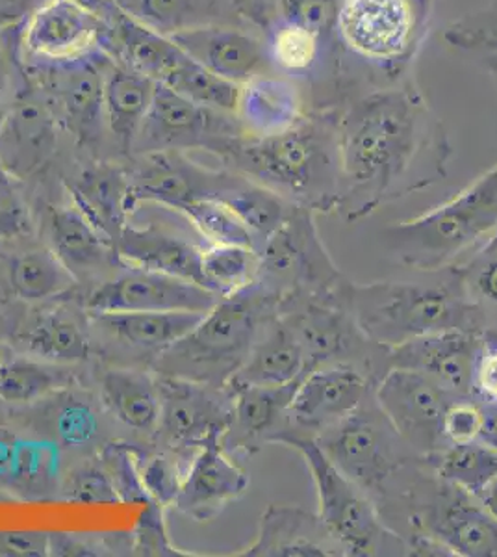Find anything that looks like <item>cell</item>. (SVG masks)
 Instances as JSON below:
<instances>
[{
  "instance_id": "obj_1",
  "label": "cell",
  "mask_w": 497,
  "mask_h": 557,
  "mask_svg": "<svg viewBox=\"0 0 497 557\" xmlns=\"http://www.w3.org/2000/svg\"><path fill=\"white\" fill-rule=\"evenodd\" d=\"M338 214L347 223L440 183L455 157L444 121L412 75L346 97L338 110Z\"/></svg>"
},
{
  "instance_id": "obj_2",
  "label": "cell",
  "mask_w": 497,
  "mask_h": 557,
  "mask_svg": "<svg viewBox=\"0 0 497 557\" xmlns=\"http://www.w3.org/2000/svg\"><path fill=\"white\" fill-rule=\"evenodd\" d=\"M340 107L309 108L284 133L233 139L220 159L228 170L257 181L284 201L315 215L338 214L341 197Z\"/></svg>"
},
{
  "instance_id": "obj_3",
  "label": "cell",
  "mask_w": 497,
  "mask_h": 557,
  "mask_svg": "<svg viewBox=\"0 0 497 557\" xmlns=\"http://www.w3.org/2000/svg\"><path fill=\"white\" fill-rule=\"evenodd\" d=\"M375 506L384 524L407 546L428 537L451 556L497 557L496 520L475 496L438 478L425 457L410 461Z\"/></svg>"
},
{
  "instance_id": "obj_4",
  "label": "cell",
  "mask_w": 497,
  "mask_h": 557,
  "mask_svg": "<svg viewBox=\"0 0 497 557\" xmlns=\"http://www.w3.org/2000/svg\"><path fill=\"white\" fill-rule=\"evenodd\" d=\"M433 275L431 281H351L349 309L359 330L386 349L444 331L483 335L488 322L468 299L455 267Z\"/></svg>"
},
{
  "instance_id": "obj_5",
  "label": "cell",
  "mask_w": 497,
  "mask_h": 557,
  "mask_svg": "<svg viewBox=\"0 0 497 557\" xmlns=\"http://www.w3.org/2000/svg\"><path fill=\"white\" fill-rule=\"evenodd\" d=\"M438 0H341L336 36L360 88L412 75Z\"/></svg>"
},
{
  "instance_id": "obj_6",
  "label": "cell",
  "mask_w": 497,
  "mask_h": 557,
  "mask_svg": "<svg viewBox=\"0 0 497 557\" xmlns=\"http://www.w3.org/2000/svg\"><path fill=\"white\" fill-rule=\"evenodd\" d=\"M497 228V162L464 190L428 212L383 228L384 249L401 267L440 272Z\"/></svg>"
},
{
  "instance_id": "obj_7",
  "label": "cell",
  "mask_w": 497,
  "mask_h": 557,
  "mask_svg": "<svg viewBox=\"0 0 497 557\" xmlns=\"http://www.w3.org/2000/svg\"><path fill=\"white\" fill-rule=\"evenodd\" d=\"M275 314L278 299L259 283L221 298L196 330L160 354L158 370L162 375L227 386Z\"/></svg>"
},
{
  "instance_id": "obj_8",
  "label": "cell",
  "mask_w": 497,
  "mask_h": 557,
  "mask_svg": "<svg viewBox=\"0 0 497 557\" xmlns=\"http://www.w3.org/2000/svg\"><path fill=\"white\" fill-rule=\"evenodd\" d=\"M275 444L302 457L318 494V517L346 557L410 556L403 539L384 524L375 502L328 461L315 438L286 435Z\"/></svg>"
},
{
  "instance_id": "obj_9",
  "label": "cell",
  "mask_w": 497,
  "mask_h": 557,
  "mask_svg": "<svg viewBox=\"0 0 497 557\" xmlns=\"http://www.w3.org/2000/svg\"><path fill=\"white\" fill-rule=\"evenodd\" d=\"M110 52L107 13L86 0H41L15 34L25 71L102 62Z\"/></svg>"
},
{
  "instance_id": "obj_10",
  "label": "cell",
  "mask_w": 497,
  "mask_h": 557,
  "mask_svg": "<svg viewBox=\"0 0 497 557\" xmlns=\"http://www.w3.org/2000/svg\"><path fill=\"white\" fill-rule=\"evenodd\" d=\"M257 251V283L271 292L278 305L286 299L336 296L349 285L323 244L312 210L294 207Z\"/></svg>"
},
{
  "instance_id": "obj_11",
  "label": "cell",
  "mask_w": 497,
  "mask_h": 557,
  "mask_svg": "<svg viewBox=\"0 0 497 557\" xmlns=\"http://www.w3.org/2000/svg\"><path fill=\"white\" fill-rule=\"evenodd\" d=\"M318 446L341 474L357 483L373 502L384 488L418 456L390 424L373 393L364 404L323 431L315 438Z\"/></svg>"
},
{
  "instance_id": "obj_12",
  "label": "cell",
  "mask_w": 497,
  "mask_h": 557,
  "mask_svg": "<svg viewBox=\"0 0 497 557\" xmlns=\"http://www.w3.org/2000/svg\"><path fill=\"white\" fill-rule=\"evenodd\" d=\"M373 398L418 456H435L447 446L444 417L449 404L457 398L427 375L390 368L373 386Z\"/></svg>"
},
{
  "instance_id": "obj_13",
  "label": "cell",
  "mask_w": 497,
  "mask_h": 557,
  "mask_svg": "<svg viewBox=\"0 0 497 557\" xmlns=\"http://www.w3.org/2000/svg\"><path fill=\"white\" fill-rule=\"evenodd\" d=\"M241 134L246 133L236 115L201 107L164 84H158L136 144L146 147V152L207 149L220 157L223 149Z\"/></svg>"
},
{
  "instance_id": "obj_14",
  "label": "cell",
  "mask_w": 497,
  "mask_h": 557,
  "mask_svg": "<svg viewBox=\"0 0 497 557\" xmlns=\"http://www.w3.org/2000/svg\"><path fill=\"white\" fill-rule=\"evenodd\" d=\"M375 381L352 364H323L310 370L297 386L288 411V428L273 438L296 435L318 438L323 431L357 411L373 393Z\"/></svg>"
},
{
  "instance_id": "obj_15",
  "label": "cell",
  "mask_w": 497,
  "mask_h": 557,
  "mask_svg": "<svg viewBox=\"0 0 497 557\" xmlns=\"http://www.w3.org/2000/svg\"><path fill=\"white\" fill-rule=\"evenodd\" d=\"M157 386L160 394L158 428L171 446L199 450L210 438L223 441L233 418V394L227 386L162 374Z\"/></svg>"
},
{
  "instance_id": "obj_16",
  "label": "cell",
  "mask_w": 497,
  "mask_h": 557,
  "mask_svg": "<svg viewBox=\"0 0 497 557\" xmlns=\"http://www.w3.org/2000/svg\"><path fill=\"white\" fill-rule=\"evenodd\" d=\"M221 296L207 286L170 273L126 267V272L108 278L89 294L91 314L136 311L208 312Z\"/></svg>"
},
{
  "instance_id": "obj_17",
  "label": "cell",
  "mask_w": 497,
  "mask_h": 557,
  "mask_svg": "<svg viewBox=\"0 0 497 557\" xmlns=\"http://www.w3.org/2000/svg\"><path fill=\"white\" fill-rule=\"evenodd\" d=\"M104 62H84L57 70L28 71L58 121L70 128L78 144L94 146L104 128Z\"/></svg>"
},
{
  "instance_id": "obj_18",
  "label": "cell",
  "mask_w": 497,
  "mask_h": 557,
  "mask_svg": "<svg viewBox=\"0 0 497 557\" xmlns=\"http://www.w3.org/2000/svg\"><path fill=\"white\" fill-rule=\"evenodd\" d=\"M483 335L444 331L392 348L388 367L414 370L435 381L453 398H473V375Z\"/></svg>"
},
{
  "instance_id": "obj_19",
  "label": "cell",
  "mask_w": 497,
  "mask_h": 557,
  "mask_svg": "<svg viewBox=\"0 0 497 557\" xmlns=\"http://www.w3.org/2000/svg\"><path fill=\"white\" fill-rule=\"evenodd\" d=\"M58 121L44 94L23 91L0 121V165L17 181L39 172L57 151Z\"/></svg>"
},
{
  "instance_id": "obj_20",
  "label": "cell",
  "mask_w": 497,
  "mask_h": 557,
  "mask_svg": "<svg viewBox=\"0 0 497 557\" xmlns=\"http://www.w3.org/2000/svg\"><path fill=\"white\" fill-rule=\"evenodd\" d=\"M128 175L131 214L139 205L152 203L164 209L212 196L221 172L194 164L184 151H147Z\"/></svg>"
},
{
  "instance_id": "obj_21",
  "label": "cell",
  "mask_w": 497,
  "mask_h": 557,
  "mask_svg": "<svg viewBox=\"0 0 497 557\" xmlns=\"http://www.w3.org/2000/svg\"><path fill=\"white\" fill-rule=\"evenodd\" d=\"M189 58L241 86L271 70L262 33L241 25H210L171 34Z\"/></svg>"
},
{
  "instance_id": "obj_22",
  "label": "cell",
  "mask_w": 497,
  "mask_h": 557,
  "mask_svg": "<svg viewBox=\"0 0 497 557\" xmlns=\"http://www.w3.org/2000/svg\"><path fill=\"white\" fill-rule=\"evenodd\" d=\"M249 474L228 457L221 438H210L197 450L184 475L175 506L194 520H212L249 487Z\"/></svg>"
},
{
  "instance_id": "obj_23",
  "label": "cell",
  "mask_w": 497,
  "mask_h": 557,
  "mask_svg": "<svg viewBox=\"0 0 497 557\" xmlns=\"http://www.w3.org/2000/svg\"><path fill=\"white\" fill-rule=\"evenodd\" d=\"M207 244L189 238L188 233L149 222L147 225L125 223L115 242V257L121 264L170 273L204 285L201 255Z\"/></svg>"
},
{
  "instance_id": "obj_24",
  "label": "cell",
  "mask_w": 497,
  "mask_h": 557,
  "mask_svg": "<svg viewBox=\"0 0 497 557\" xmlns=\"http://www.w3.org/2000/svg\"><path fill=\"white\" fill-rule=\"evenodd\" d=\"M301 380L288 385H231L233 418L223 435L227 451H259L288 428V411Z\"/></svg>"
},
{
  "instance_id": "obj_25",
  "label": "cell",
  "mask_w": 497,
  "mask_h": 557,
  "mask_svg": "<svg viewBox=\"0 0 497 557\" xmlns=\"http://www.w3.org/2000/svg\"><path fill=\"white\" fill-rule=\"evenodd\" d=\"M238 556L346 557L318 515L299 506L271 504L260 520L257 539Z\"/></svg>"
},
{
  "instance_id": "obj_26",
  "label": "cell",
  "mask_w": 497,
  "mask_h": 557,
  "mask_svg": "<svg viewBox=\"0 0 497 557\" xmlns=\"http://www.w3.org/2000/svg\"><path fill=\"white\" fill-rule=\"evenodd\" d=\"M309 108V97L301 84L275 71H265L241 84L234 115L246 136L264 138L294 127Z\"/></svg>"
},
{
  "instance_id": "obj_27",
  "label": "cell",
  "mask_w": 497,
  "mask_h": 557,
  "mask_svg": "<svg viewBox=\"0 0 497 557\" xmlns=\"http://www.w3.org/2000/svg\"><path fill=\"white\" fill-rule=\"evenodd\" d=\"M102 10L110 25V51L121 65L162 84L186 58L171 36L147 25L120 2L110 0Z\"/></svg>"
},
{
  "instance_id": "obj_28",
  "label": "cell",
  "mask_w": 497,
  "mask_h": 557,
  "mask_svg": "<svg viewBox=\"0 0 497 557\" xmlns=\"http://www.w3.org/2000/svg\"><path fill=\"white\" fill-rule=\"evenodd\" d=\"M309 361L299 338L281 314L270 318L260 331L251 354L231 385H288L309 374Z\"/></svg>"
},
{
  "instance_id": "obj_29",
  "label": "cell",
  "mask_w": 497,
  "mask_h": 557,
  "mask_svg": "<svg viewBox=\"0 0 497 557\" xmlns=\"http://www.w3.org/2000/svg\"><path fill=\"white\" fill-rule=\"evenodd\" d=\"M157 88L158 83L115 60H110L104 67V123L123 149L136 144L144 121L151 110Z\"/></svg>"
},
{
  "instance_id": "obj_30",
  "label": "cell",
  "mask_w": 497,
  "mask_h": 557,
  "mask_svg": "<svg viewBox=\"0 0 497 557\" xmlns=\"http://www.w3.org/2000/svg\"><path fill=\"white\" fill-rule=\"evenodd\" d=\"M71 203L83 210L95 227L114 246L128 222V175L110 164L84 170L70 186Z\"/></svg>"
},
{
  "instance_id": "obj_31",
  "label": "cell",
  "mask_w": 497,
  "mask_h": 557,
  "mask_svg": "<svg viewBox=\"0 0 497 557\" xmlns=\"http://www.w3.org/2000/svg\"><path fill=\"white\" fill-rule=\"evenodd\" d=\"M47 223L52 251L75 277L117 259L114 246L75 203L52 207Z\"/></svg>"
},
{
  "instance_id": "obj_32",
  "label": "cell",
  "mask_w": 497,
  "mask_h": 557,
  "mask_svg": "<svg viewBox=\"0 0 497 557\" xmlns=\"http://www.w3.org/2000/svg\"><path fill=\"white\" fill-rule=\"evenodd\" d=\"M210 199L220 201L238 215L254 236L257 249L283 225L291 209L296 207L284 201L283 197L270 188L234 170L221 172L220 181L215 184Z\"/></svg>"
},
{
  "instance_id": "obj_33",
  "label": "cell",
  "mask_w": 497,
  "mask_h": 557,
  "mask_svg": "<svg viewBox=\"0 0 497 557\" xmlns=\"http://www.w3.org/2000/svg\"><path fill=\"white\" fill-rule=\"evenodd\" d=\"M207 312L136 311L94 314L102 330L133 348L165 351L202 322Z\"/></svg>"
},
{
  "instance_id": "obj_34",
  "label": "cell",
  "mask_w": 497,
  "mask_h": 557,
  "mask_svg": "<svg viewBox=\"0 0 497 557\" xmlns=\"http://www.w3.org/2000/svg\"><path fill=\"white\" fill-rule=\"evenodd\" d=\"M126 10L167 36L199 26H251L234 0H136Z\"/></svg>"
},
{
  "instance_id": "obj_35",
  "label": "cell",
  "mask_w": 497,
  "mask_h": 557,
  "mask_svg": "<svg viewBox=\"0 0 497 557\" xmlns=\"http://www.w3.org/2000/svg\"><path fill=\"white\" fill-rule=\"evenodd\" d=\"M104 404L120 422L138 431L157 428L160 394L157 381L131 370H110L101 381Z\"/></svg>"
},
{
  "instance_id": "obj_36",
  "label": "cell",
  "mask_w": 497,
  "mask_h": 557,
  "mask_svg": "<svg viewBox=\"0 0 497 557\" xmlns=\"http://www.w3.org/2000/svg\"><path fill=\"white\" fill-rule=\"evenodd\" d=\"M436 475L477 498L497 478V450L483 441L447 444L435 456L425 457Z\"/></svg>"
},
{
  "instance_id": "obj_37",
  "label": "cell",
  "mask_w": 497,
  "mask_h": 557,
  "mask_svg": "<svg viewBox=\"0 0 497 557\" xmlns=\"http://www.w3.org/2000/svg\"><path fill=\"white\" fill-rule=\"evenodd\" d=\"M75 275L47 247L28 249L10 262V286L17 298L44 301L54 298L75 285Z\"/></svg>"
},
{
  "instance_id": "obj_38",
  "label": "cell",
  "mask_w": 497,
  "mask_h": 557,
  "mask_svg": "<svg viewBox=\"0 0 497 557\" xmlns=\"http://www.w3.org/2000/svg\"><path fill=\"white\" fill-rule=\"evenodd\" d=\"M73 375L63 364L15 357L0 362V399L32 404L71 385Z\"/></svg>"
},
{
  "instance_id": "obj_39",
  "label": "cell",
  "mask_w": 497,
  "mask_h": 557,
  "mask_svg": "<svg viewBox=\"0 0 497 557\" xmlns=\"http://www.w3.org/2000/svg\"><path fill=\"white\" fill-rule=\"evenodd\" d=\"M204 285L221 298L246 290L259 278V251L251 246L207 244L201 255Z\"/></svg>"
},
{
  "instance_id": "obj_40",
  "label": "cell",
  "mask_w": 497,
  "mask_h": 557,
  "mask_svg": "<svg viewBox=\"0 0 497 557\" xmlns=\"http://www.w3.org/2000/svg\"><path fill=\"white\" fill-rule=\"evenodd\" d=\"M21 344L30 354L54 364H78L89 359V341L83 327L62 314H49L21 335Z\"/></svg>"
},
{
  "instance_id": "obj_41",
  "label": "cell",
  "mask_w": 497,
  "mask_h": 557,
  "mask_svg": "<svg viewBox=\"0 0 497 557\" xmlns=\"http://www.w3.org/2000/svg\"><path fill=\"white\" fill-rule=\"evenodd\" d=\"M162 84L189 101L227 114L236 112L241 88L239 84L231 83L227 78L207 70L188 54Z\"/></svg>"
},
{
  "instance_id": "obj_42",
  "label": "cell",
  "mask_w": 497,
  "mask_h": 557,
  "mask_svg": "<svg viewBox=\"0 0 497 557\" xmlns=\"http://www.w3.org/2000/svg\"><path fill=\"white\" fill-rule=\"evenodd\" d=\"M453 267L468 299L486 318L488 330L497 327V228Z\"/></svg>"
},
{
  "instance_id": "obj_43",
  "label": "cell",
  "mask_w": 497,
  "mask_h": 557,
  "mask_svg": "<svg viewBox=\"0 0 497 557\" xmlns=\"http://www.w3.org/2000/svg\"><path fill=\"white\" fill-rule=\"evenodd\" d=\"M171 210V209H170ZM176 214L188 220L189 225L196 228L207 244H236V246H251L257 249V240L251 231L244 225L233 210L221 205L215 199L204 197L189 203L176 207Z\"/></svg>"
},
{
  "instance_id": "obj_44",
  "label": "cell",
  "mask_w": 497,
  "mask_h": 557,
  "mask_svg": "<svg viewBox=\"0 0 497 557\" xmlns=\"http://www.w3.org/2000/svg\"><path fill=\"white\" fill-rule=\"evenodd\" d=\"M444 38L457 51L481 57L497 54V0L455 20L447 26Z\"/></svg>"
},
{
  "instance_id": "obj_45",
  "label": "cell",
  "mask_w": 497,
  "mask_h": 557,
  "mask_svg": "<svg viewBox=\"0 0 497 557\" xmlns=\"http://www.w3.org/2000/svg\"><path fill=\"white\" fill-rule=\"evenodd\" d=\"M341 0H277V17L320 34L328 44L340 45L336 20Z\"/></svg>"
},
{
  "instance_id": "obj_46",
  "label": "cell",
  "mask_w": 497,
  "mask_h": 557,
  "mask_svg": "<svg viewBox=\"0 0 497 557\" xmlns=\"http://www.w3.org/2000/svg\"><path fill=\"white\" fill-rule=\"evenodd\" d=\"M30 209L20 190V181L0 165V244L32 235Z\"/></svg>"
},
{
  "instance_id": "obj_47",
  "label": "cell",
  "mask_w": 497,
  "mask_h": 557,
  "mask_svg": "<svg viewBox=\"0 0 497 557\" xmlns=\"http://www.w3.org/2000/svg\"><path fill=\"white\" fill-rule=\"evenodd\" d=\"M134 457L133 450H128L123 444H110L102 451V462L114 483L115 491L120 494L121 502H151L141 482V467Z\"/></svg>"
},
{
  "instance_id": "obj_48",
  "label": "cell",
  "mask_w": 497,
  "mask_h": 557,
  "mask_svg": "<svg viewBox=\"0 0 497 557\" xmlns=\"http://www.w3.org/2000/svg\"><path fill=\"white\" fill-rule=\"evenodd\" d=\"M483 430V409L475 398H457L444 417V438L447 444L472 443Z\"/></svg>"
},
{
  "instance_id": "obj_49",
  "label": "cell",
  "mask_w": 497,
  "mask_h": 557,
  "mask_svg": "<svg viewBox=\"0 0 497 557\" xmlns=\"http://www.w3.org/2000/svg\"><path fill=\"white\" fill-rule=\"evenodd\" d=\"M184 478L178 474L175 462L164 456L151 457L141 467V482L151 502L158 506L175 504Z\"/></svg>"
},
{
  "instance_id": "obj_50",
  "label": "cell",
  "mask_w": 497,
  "mask_h": 557,
  "mask_svg": "<svg viewBox=\"0 0 497 557\" xmlns=\"http://www.w3.org/2000/svg\"><path fill=\"white\" fill-rule=\"evenodd\" d=\"M67 500L76 504H120L121 498L104 469H84L71 478Z\"/></svg>"
},
{
  "instance_id": "obj_51",
  "label": "cell",
  "mask_w": 497,
  "mask_h": 557,
  "mask_svg": "<svg viewBox=\"0 0 497 557\" xmlns=\"http://www.w3.org/2000/svg\"><path fill=\"white\" fill-rule=\"evenodd\" d=\"M473 398L497 404V327L483 333L473 375Z\"/></svg>"
},
{
  "instance_id": "obj_52",
  "label": "cell",
  "mask_w": 497,
  "mask_h": 557,
  "mask_svg": "<svg viewBox=\"0 0 497 557\" xmlns=\"http://www.w3.org/2000/svg\"><path fill=\"white\" fill-rule=\"evenodd\" d=\"M162 506L149 502L146 513L141 515L136 532V550L141 556H178L165 537L162 522Z\"/></svg>"
},
{
  "instance_id": "obj_53",
  "label": "cell",
  "mask_w": 497,
  "mask_h": 557,
  "mask_svg": "<svg viewBox=\"0 0 497 557\" xmlns=\"http://www.w3.org/2000/svg\"><path fill=\"white\" fill-rule=\"evenodd\" d=\"M51 554V533L39 530L0 532V557H45Z\"/></svg>"
},
{
  "instance_id": "obj_54",
  "label": "cell",
  "mask_w": 497,
  "mask_h": 557,
  "mask_svg": "<svg viewBox=\"0 0 497 557\" xmlns=\"http://www.w3.org/2000/svg\"><path fill=\"white\" fill-rule=\"evenodd\" d=\"M60 430H62L60 433L70 443H83V441H88L89 435L94 433V418L84 407H70L62 412Z\"/></svg>"
},
{
  "instance_id": "obj_55",
  "label": "cell",
  "mask_w": 497,
  "mask_h": 557,
  "mask_svg": "<svg viewBox=\"0 0 497 557\" xmlns=\"http://www.w3.org/2000/svg\"><path fill=\"white\" fill-rule=\"evenodd\" d=\"M12 51H10L7 38L0 34V121L4 120L12 102L15 101V97L12 99Z\"/></svg>"
},
{
  "instance_id": "obj_56",
  "label": "cell",
  "mask_w": 497,
  "mask_h": 557,
  "mask_svg": "<svg viewBox=\"0 0 497 557\" xmlns=\"http://www.w3.org/2000/svg\"><path fill=\"white\" fill-rule=\"evenodd\" d=\"M247 23L264 33L265 26L277 17V0H234Z\"/></svg>"
},
{
  "instance_id": "obj_57",
  "label": "cell",
  "mask_w": 497,
  "mask_h": 557,
  "mask_svg": "<svg viewBox=\"0 0 497 557\" xmlns=\"http://www.w3.org/2000/svg\"><path fill=\"white\" fill-rule=\"evenodd\" d=\"M49 556H95L94 548L73 535L51 533V554Z\"/></svg>"
},
{
  "instance_id": "obj_58",
  "label": "cell",
  "mask_w": 497,
  "mask_h": 557,
  "mask_svg": "<svg viewBox=\"0 0 497 557\" xmlns=\"http://www.w3.org/2000/svg\"><path fill=\"white\" fill-rule=\"evenodd\" d=\"M479 404L483 409V430L479 441L490 444L492 448L497 450V404H485V401H479Z\"/></svg>"
},
{
  "instance_id": "obj_59",
  "label": "cell",
  "mask_w": 497,
  "mask_h": 557,
  "mask_svg": "<svg viewBox=\"0 0 497 557\" xmlns=\"http://www.w3.org/2000/svg\"><path fill=\"white\" fill-rule=\"evenodd\" d=\"M477 500L485 507L486 513L497 522V478L486 485L483 493L479 494Z\"/></svg>"
},
{
  "instance_id": "obj_60",
  "label": "cell",
  "mask_w": 497,
  "mask_h": 557,
  "mask_svg": "<svg viewBox=\"0 0 497 557\" xmlns=\"http://www.w3.org/2000/svg\"><path fill=\"white\" fill-rule=\"evenodd\" d=\"M485 60V67L490 73L494 83L497 84V54H490V57H483Z\"/></svg>"
},
{
  "instance_id": "obj_61",
  "label": "cell",
  "mask_w": 497,
  "mask_h": 557,
  "mask_svg": "<svg viewBox=\"0 0 497 557\" xmlns=\"http://www.w3.org/2000/svg\"><path fill=\"white\" fill-rule=\"evenodd\" d=\"M4 361V359H2V348H0V362Z\"/></svg>"
},
{
  "instance_id": "obj_62",
  "label": "cell",
  "mask_w": 497,
  "mask_h": 557,
  "mask_svg": "<svg viewBox=\"0 0 497 557\" xmlns=\"http://www.w3.org/2000/svg\"><path fill=\"white\" fill-rule=\"evenodd\" d=\"M39 2H41V0H39Z\"/></svg>"
}]
</instances>
